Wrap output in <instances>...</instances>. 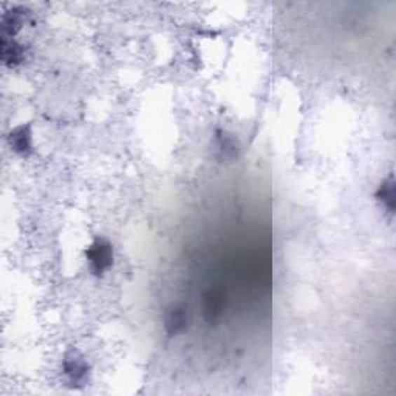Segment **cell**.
I'll use <instances>...</instances> for the list:
<instances>
[{
    "mask_svg": "<svg viewBox=\"0 0 396 396\" xmlns=\"http://www.w3.org/2000/svg\"><path fill=\"white\" fill-rule=\"evenodd\" d=\"M25 47L14 37H2V61L8 67H16L24 62Z\"/></svg>",
    "mask_w": 396,
    "mask_h": 396,
    "instance_id": "5",
    "label": "cell"
},
{
    "mask_svg": "<svg viewBox=\"0 0 396 396\" xmlns=\"http://www.w3.org/2000/svg\"><path fill=\"white\" fill-rule=\"evenodd\" d=\"M62 371L70 387H84L90 378V365L79 351L71 350L62 361Z\"/></svg>",
    "mask_w": 396,
    "mask_h": 396,
    "instance_id": "2",
    "label": "cell"
},
{
    "mask_svg": "<svg viewBox=\"0 0 396 396\" xmlns=\"http://www.w3.org/2000/svg\"><path fill=\"white\" fill-rule=\"evenodd\" d=\"M10 146L20 156H29L33 153V132L32 125L22 124L14 127L8 135Z\"/></svg>",
    "mask_w": 396,
    "mask_h": 396,
    "instance_id": "3",
    "label": "cell"
},
{
    "mask_svg": "<svg viewBox=\"0 0 396 396\" xmlns=\"http://www.w3.org/2000/svg\"><path fill=\"white\" fill-rule=\"evenodd\" d=\"M188 320H189L188 311H186L184 306H174V308H170L168 313L164 327H166V332L170 336H175L186 330V327H188Z\"/></svg>",
    "mask_w": 396,
    "mask_h": 396,
    "instance_id": "6",
    "label": "cell"
},
{
    "mask_svg": "<svg viewBox=\"0 0 396 396\" xmlns=\"http://www.w3.org/2000/svg\"><path fill=\"white\" fill-rule=\"evenodd\" d=\"M375 198L378 200V203L393 217L395 214V178L392 174L379 184V188L375 193Z\"/></svg>",
    "mask_w": 396,
    "mask_h": 396,
    "instance_id": "7",
    "label": "cell"
},
{
    "mask_svg": "<svg viewBox=\"0 0 396 396\" xmlns=\"http://www.w3.org/2000/svg\"><path fill=\"white\" fill-rule=\"evenodd\" d=\"M29 11L24 6H13L2 16V37H14L27 22Z\"/></svg>",
    "mask_w": 396,
    "mask_h": 396,
    "instance_id": "4",
    "label": "cell"
},
{
    "mask_svg": "<svg viewBox=\"0 0 396 396\" xmlns=\"http://www.w3.org/2000/svg\"><path fill=\"white\" fill-rule=\"evenodd\" d=\"M86 257L88 261V268L96 278L106 274L114 266V246L104 237L95 238L93 243L86 250Z\"/></svg>",
    "mask_w": 396,
    "mask_h": 396,
    "instance_id": "1",
    "label": "cell"
}]
</instances>
